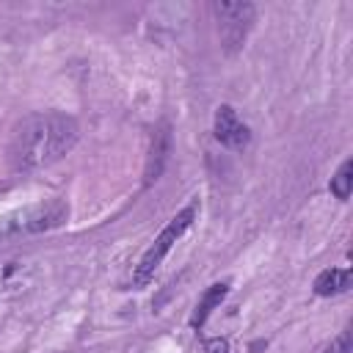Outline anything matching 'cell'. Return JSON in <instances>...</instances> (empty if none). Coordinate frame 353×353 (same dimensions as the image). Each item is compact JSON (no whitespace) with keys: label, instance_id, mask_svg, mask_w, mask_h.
Returning <instances> with one entry per match:
<instances>
[{"label":"cell","instance_id":"cell-4","mask_svg":"<svg viewBox=\"0 0 353 353\" xmlns=\"http://www.w3.org/2000/svg\"><path fill=\"white\" fill-rule=\"evenodd\" d=\"M215 17H218V33H221V44L223 50L232 55L237 52L256 19V8L251 3H215L212 6Z\"/></svg>","mask_w":353,"mask_h":353},{"label":"cell","instance_id":"cell-10","mask_svg":"<svg viewBox=\"0 0 353 353\" xmlns=\"http://www.w3.org/2000/svg\"><path fill=\"white\" fill-rule=\"evenodd\" d=\"M323 353H350V331H342L331 345L323 347Z\"/></svg>","mask_w":353,"mask_h":353},{"label":"cell","instance_id":"cell-5","mask_svg":"<svg viewBox=\"0 0 353 353\" xmlns=\"http://www.w3.org/2000/svg\"><path fill=\"white\" fill-rule=\"evenodd\" d=\"M212 132H215V141L221 146L232 149V152H243L251 143V130L237 116V110L232 105H221L215 110V127H212Z\"/></svg>","mask_w":353,"mask_h":353},{"label":"cell","instance_id":"cell-7","mask_svg":"<svg viewBox=\"0 0 353 353\" xmlns=\"http://www.w3.org/2000/svg\"><path fill=\"white\" fill-rule=\"evenodd\" d=\"M350 281H353L350 268H328V270H323V273L314 279V295L328 298V295L347 292V290H350Z\"/></svg>","mask_w":353,"mask_h":353},{"label":"cell","instance_id":"cell-2","mask_svg":"<svg viewBox=\"0 0 353 353\" xmlns=\"http://www.w3.org/2000/svg\"><path fill=\"white\" fill-rule=\"evenodd\" d=\"M69 218V204L63 199H47L39 204L19 207L0 218V240L19 237V234H39L63 226Z\"/></svg>","mask_w":353,"mask_h":353},{"label":"cell","instance_id":"cell-9","mask_svg":"<svg viewBox=\"0 0 353 353\" xmlns=\"http://www.w3.org/2000/svg\"><path fill=\"white\" fill-rule=\"evenodd\" d=\"M331 193L339 199V201H345L347 196H350V190H353V160L347 157V160H342V165L336 168V174L331 176Z\"/></svg>","mask_w":353,"mask_h":353},{"label":"cell","instance_id":"cell-1","mask_svg":"<svg viewBox=\"0 0 353 353\" xmlns=\"http://www.w3.org/2000/svg\"><path fill=\"white\" fill-rule=\"evenodd\" d=\"M80 138V124L66 113H30L25 116L8 141L11 171H33L58 163L74 149Z\"/></svg>","mask_w":353,"mask_h":353},{"label":"cell","instance_id":"cell-11","mask_svg":"<svg viewBox=\"0 0 353 353\" xmlns=\"http://www.w3.org/2000/svg\"><path fill=\"white\" fill-rule=\"evenodd\" d=\"M201 350L204 353H229V342L223 336H212V339H204Z\"/></svg>","mask_w":353,"mask_h":353},{"label":"cell","instance_id":"cell-8","mask_svg":"<svg viewBox=\"0 0 353 353\" xmlns=\"http://www.w3.org/2000/svg\"><path fill=\"white\" fill-rule=\"evenodd\" d=\"M226 292H229V284L226 281H218V284H210L207 290H204V295L199 298V303H196V309H193V314H190V328H201L204 323H207V317L212 314V309L215 306H221V301L226 298Z\"/></svg>","mask_w":353,"mask_h":353},{"label":"cell","instance_id":"cell-3","mask_svg":"<svg viewBox=\"0 0 353 353\" xmlns=\"http://www.w3.org/2000/svg\"><path fill=\"white\" fill-rule=\"evenodd\" d=\"M196 212H199V199H193L185 210H179L163 229H160V234L154 237V243L143 251V256H141V262L135 265V273H132V284L135 287H146L152 279H154V273H157V268L163 265V259L168 256V251L174 248V243L193 226V221H196Z\"/></svg>","mask_w":353,"mask_h":353},{"label":"cell","instance_id":"cell-6","mask_svg":"<svg viewBox=\"0 0 353 353\" xmlns=\"http://www.w3.org/2000/svg\"><path fill=\"white\" fill-rule=\"evenodd\" d=\"M171 154V130L168 124H157L154 135H152V146H149V157H146V171H143V182L152 185L160 174H163V165Z\"/></svg>","mask_w":353,"mask_h":353}]
</instances>
